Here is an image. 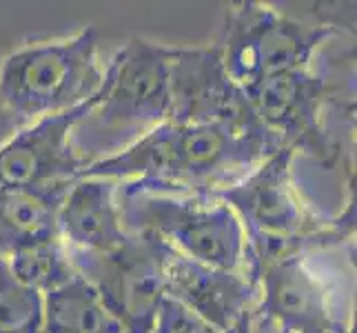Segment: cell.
<instances>
[{
    "instance_id": "cell-1",
    "label": "cell",
    "mask_w": 357,
    "mask_h": 333,
    "mask_svg": "<svg viewBox=\"0 0 357 333\" xmlns=\"http://www.w3.org/2000/svg\"><path fill=\"white\" fill-rule=\"evenodd\" d=\"M280 149L275 140L251 138L222 125L167 120L122 151L91 163L80 178H107L182 195H213Z\"/></svg>"
},
{
    "instance_id": "cell-2",
    "label": "cell",
    "mask_w": 357,
    "mask_h": 333,
    "mask_svg": "<svg viewBox=\"0 0 357 333\" xmlns=\"http://www.w3.org/2000/svg\"><path fill=\"white\" fill-rule=\"evenodd\" d=\"M293 151L280 149L238 182L213 193L244 229L246 276L264 262L347 242L355 231V202H347L335 220L311 212L293 182Z\"/></svg>"
},
{
    "instance_id": "cell-3",
    "label": "cell",
    "mask_w": 357,
    "mask_h": 333,
    "mask_svg": "<svg viewBox=\"0 0 357 333\" xmlns=\"http://www.w3.org/2000/svg\"><path fill=\"white\" fill-rule=\"evenodd\" d=\"M171 118L169 47L131 38L109 58L93 107L78 122L87 133L71 135L89 163L114 156Z\"/></svg>"
},
{
    "instance_id": "cell-4",
    "label": "cell",
    "mask_w": 357,
    "mask_h": 333,
    "mask_svg": "<svg viewBox=\"0 0 357 333\" xmlns=\"http://www.w3.org/2000/svg\"><path fill=\"white\" fill-rule=\"evenodd\" d=\"M116 200L125 231L155 236L195 262L246 274L244 229L215 195H182L118 182Z\"/></svg>"
},
{
    "instance_id": "cell-5",
    "label": "cell",
    "mask_w": 357,
    "mask_h": 333,
    "mask_svg": "<svg viewBox=\"0 0 357 333\" xmlns=\"http://www.w3.org/2000/svg\"><path fill=\"white\" fill-rule=\"evenodd\" d=\"M100 34L89 24L63 40L16 49L0 63V98L14 116L38 120L76 109L96 96L105 67Z\"/></svg>"
},
{
    "instance_id": "cell-6",
    "label": "cell",
    "mask_w": 357,
    "mask_h": 333,
    "mask_svg": "<svg viewBox=\"0 0 357 333\" xmlns=\"http://www.w3.org/2000/svg\"><path fill=\"white\" fill-rule=\"evenodd\" d=\"M335 34L331 24L293 20L264 3L231 5L218 47L222 69L242 89L257 80L309 69L317 47Z\"/></svg>"
},
{
    "instance_id": "cell-7",
    "label": "cell",
    "mask_w": 357,
    "mask_h": 333,
    "mask_svg": "<svg viewBox=\"0 0 357 333\" xmlns=\"http://www.w3.org/2000/svg\"><path fill=\"white\" fill-rule=\"evenodd\" d=\"M78 276L93 287L122 333H153L165 293L167 244L149 233H131L116 251L67 249Z\"/></svg>"
},
{
    "instance_id": "cell-8",
    "label": "cell",
    "mask_w": 357,
    "mask_h": 333,
    "mask_svg": "<svg viewBox=\"0 0 357 333\" xmlns=\"http://www.w3.org/2000/svg\"><path fill=\"white\" fill-rule=\"evenodd\" d=\"M169 89L171 122L222 125L251 138L275 140L257 120L244 89L229 80L215 45L169 47Z\"/></svg>"
},
{
    "instance_id": "cell-9",
    "label": "cell",
    "mask_w": 357,
    "mask_h": 333,
    "mask_svg": "<svg viewBox=\"0 0 357 333\" xmlns=\"http://www.w3.org/2000/svg\"><path fill=\"white\" fill-rule=\"evenodd\" d=\"M244 94L257 120L284 149L335 165L337 145L322 125V109L331 94L322 76L311 69L287 71L257 80Z\"/></svg>"
},
{
    "instance_id": "cell-10",
    "label": "cell",
    "mask_w": 357,
    "mask_h": 333,
    "mask_svg": "<svg viewBox=\"0 0 357 333\" xmlns=\"http://www.w3.org/2000/svg\"><path fill=\"white\" fill-rule=\"evenodd\" d=\"M91 107L93 98L63 114L38 118L0 145V189H33L78 180L91 163L76 151L71 133Z\"/></svg>"
},
{
    "instance_id": "cell-11",
    "label": "cell",
    "mask_w": 357,
    "mask_h": 333,
    "mask_svg": "<svg viewBox=\"0 0 357 333\" xmlns=\"http://www.w3.org/2000/svg\"><path fill=\"white\" fill-rule=\"evenodd\" d=\"M257 287L253 325L273 333H347L337 331L326 291L306 267L304 256H289L255 267Z\"/></svg>"
},
{
    "instance_id": "cell-12",
    "label": "cell",
    "mask_w": 357,
    "mask_h": 333,
    "mask_svg": "<svg viewBox=\"0 0 357 333\" xmlns=\"http://www.w3.org/2000/svg\"><path fill=\"white\" fill-rule=\"evenodd\" d=\"M165 293L220 333H238L253 323L255 282L238 271L195 262L167 246Z\"/></svg>"
},
{
    "instance_id": "cell-13",
    "label": "cell",
    "mask_w": 357,
    "mask_h": 333,
    "mask_svg": "<svg viewBox=\"0 0 357 333\" xmlns=\"http://www.w3.org/2000/svg\"><path fill=\"white\" fill-rule=\"evenodd\" d=\"M116 191L118 182L107 178L71 182L58 209V238L67 249L109 253L129 240L131 233L122 227Z\"/></svg>"
},
{
    "instance_id": "cell-14",
    "label": "cell",
    "mask_w": 357,
    "mask_h": 333,
    "mask_svg": "<svg viewBox=\"0 0 357 333\" xmlns=\"http://www.w3.org/2000/svg\"><path fill=\"white\" fill-rule=\"evenodd\" d=\"M69 187L71 182H54L33 189H0V258L36 242L60 240L58 209Z\"/></svg>"
},
{
    "instance_id": "cell-15",
    "label": "cell",
    "mask_w": 357,
    "mask_h": 333,
    "mask_svg": "<svg viewBox=\"0 0 357 333\" xmlns=\"http://www.w3.org/2000/svg\"><path fill=\"white\" fill-rule=\"evenodd\" d=\"M43 333H122L82 276L43 295Z\"/></svg>"
},
{
    "instance_id": "cell-16",
    "label": "cell",
    "mask_w": 357,
    "mask_h": 333,
    "mask_svg": "<svg viewBox=\"0 0 357 333\" xmlns=\"http://www.w3.org/2000/svg\"><path fill=\"white\" fill-rule=\"evenodd\" d=\"M5 260L20 285L40 295L60 289L78 276V271L71 265L67 246L60 240L29 244L24 249L14 251Z\"/></svg>"
},
{
    "instance_id": "cell-17",
    "label": "cell",
    "mask_w": 357,
    "mask_h": 333,
    "mask_svg": "<svg viewBox=\"0 0 357 333\" xmlns=\"http://www.w3.org/2000/svg\"><path fill=\"white\" fill-rule=\"evenodd\" d=\"M0 333H43V295L27 289L0 258Z\"/></svg>"
},
{
    "instance_id": "cell-18",
    "label": "cell",
    "mask_w": 357,
    "mask_h": 333,
    "mask_svg": "<svg viewBox=\"0 0 357 333\" xmlns=\"http://www.w3.org/2000/svg\"><path fill=\"white\" fill-rule=\"evenodd\" d=\"M249 327H246V329H249ZM242 331H238V333H242ZM153 333H220V331H215L213 327H208L206 323H202L200 318H195L193 313H189L178 302L165 298L162 306H160L158 323H155Z\"/></svg>"
},
{
    "instance_id": "cell-19",
    "label": "cell",
    "mask_w": 357,
    "mask_h": 333,
    "mask_svg": "<svg viewBox=\"0 0 357 333\" xmlns=\"http://www.w3.org/2000/svg\"><path fill=\"white\" fill-rule=\"evenodd\" d=\"M242 333H255V329H253V323H251V327L246 329V331H242Z\"/></svg>"
},
{
    "instance_id": "cell-20",
    "label": "cell",
    "mask_w": 357,
    "mask_h": 333,
    "mask_svg": "<svg viewBox=\"0 0 357 333\" xmlns=\"http://www.w3.org/2000/svg\"><path fill=\"white\" fill-rule=\"evenodd\" d=\"M244 331H246V329H244Z\"/></svg>"
}]
</instances>
